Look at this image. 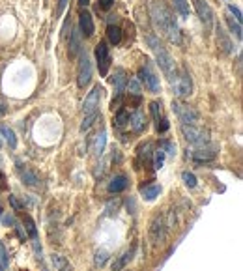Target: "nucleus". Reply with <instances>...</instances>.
Instances as JSON below:
<instances>
[{
	"label": "nucleus",
	"mask_w": 243,
	"mask_h": 271,
	"mask_svg": "<svg viewBox=\"0 0 243 271\" xmlns=\"http://www.w3.org/2000/svg\"><path fill=\"white\" fill-rule=\"evenodd\" d=\"M92 81V62L84 49L79 52V66H77V84L79 88H86Z\"/></svg>",
	"instance_id": "20e7f679"
},
{
	"label": "nucleus",
	"mask_w": 243,
	"mask_h": 271,
	"mask_svg": "<svg viewBox=\"0 0 243 271\" xmlns=\"http://www.w3.org/2000/svg\"><path fill=\"white\" fill-rule=\"evenodd\" d=\"M98 116H99V110L98 112H92V114H84V120H82V124H81V131L82 133L88 131V129L94 126V122L98 120Z\"/></svg>",
	"instance_id": "c85d7f7f"
},
{
	"label": "nucleus",
	"mask_w": 243,
	"mask_h": 271,
	"mask_svg": "<svg viewBox=\"0 0 243 271\" xmlns=\"http://www.w3.org/2000/svg\"><path fill=\"white\" fill-rule=\"evenodd\" d=\"M2 114H4V109H2V107H0V116H2Z\"/></svg>",
	"instance_id": "37998d69"
},
{
	"label": "nucleus",
	"mask_w": 243,
	"mask_h": 271,
	"mask_svg": "<svg viewBox=\"0 0 243 271\" xmlns=\"http://www.w3.org/2000/svg\"><path fill=\"white\" fill-rule=\"evenodd\" d=\"M107 38H109V41L112 45H118L122 41V30L116 24H109L107 26Z\"/></svg>",
	"instance_id": "b1692460"
},
{
	"label": "nucleus",
	"mask_w": 243,
	"mask_h": 271,
	"mask_svg": "<svg viewBox=\"0 0 243 271\" xmlns=\"http://www.w3.org/2000/svg\"><path fill=\"white\" fill-rule=\"evenodd\" d=\"M6 267H8V253L4 243L0 242V271H6Z\"/></svg>",
	"instance_id": "f704fd0d"
},
{
	"label": "nucleus",
	"mask_w": 243,
	"mask_h": 271,
	"mask_svg": "<svg viewBox=\"0 0 243 271\" xmlns=\"http://www.w3.org/2000/svg\"><path fill=\"white\" fill-rule=\"evenodd\" d=\"M159 193H161V185H157V184L140 187V195L144 196L146 200H156L157 196H159Z\"/></svg>",
	"instance_id": "6ab92c4d"
},
{
	"label": "nucleus",
	"mask_w": 243,
	"mask_h": 271,
	"mask_svg": "<svg viewBox=\"0 0 243 271\" xmlns=\"http://www.w3.org/2000/svg\"><path fill=\"white\" fill-rule=\"evenodd\" d=\"M228 13L236 17L237 23H241V21H243V13H241V10H239V8H236V6H234V4H228Z\"/></svg>",
	"instance_id": "e433bc0d"
},
{
	"label": "nucleus",
	"mask_w": 243,
	"mask_h": 271,
	"mask_svg": "<svg viewBox=\"0 0 243 271\" xmlns=\"http://www.w3.org/2000/svg\"><path fill=\"white\" fill-rule=\"evenodd\" d=\"M156 127H157V131H159V133H165V131L168 129V120L165 118V116H163L161 120H159V122L156 124Z\"/></svg>",
	"instance_id": "4c0bfd02"
},
{
	"label": "nucleus",
	"mask_w": 243,
	"mask_h": 271,
	"mask_svg": "<svg viewBox=\"0 0 243 271\" xmlns=\"http://www.w3.org/2000/svg\"><path fill=\"white\" fill-rule=\"evenodd\" d=\"M174 94L178 96V98H189L193 94V81H191V75H189V71L184 68L181 73H178L176 77V81H174Z\"/></svg>",
	"instance_id": "0eeeda50"
},
{
	"label": "nucleus",
	"mask_w": 243,
	"mask_h": 271,
	"mask_svg": "<svg viewBox=\"0 0 243 271\" xmlns=\"http://www.w3.org/2000/svg\"><path fill=\"white\" fill-rule=\"evenodd\" d=\"M129 124H131V127H133L135 133H142L146 129V116L142 110H135L133 114L129 116Z\"/></svg>",
	"instance_id": "dca6fc26"
},
{
	"label": "nucleus",
	"mask_w": 243,
	"mask_h": 271,
	"mask_svg": "<svg viewBox=\"0 0 243 271\" xmlns=\"http://www.w3.org/2000/svg\"><path fill=\"white\" fill-rule=\"evenodd\" d=\"M226 23H228V28H230V32H234L236 34V38L239 41H241L243 38V28H241V23H237L236 19H232V17H226Z\"/></svg>",
	"instance_id": "a878e982"
},
{
	"label": "nucleus",
	"mask_w": 243,
	"mask_h": 271,
	"mask_svg": "<svg viewBox=\"0 0 243 271\" xmlns=\"http://www.w3.org/2000/svg\"><path fill=\"white\" fill-rule=\"evenodd\" d=\"M181 135L186 137V140L189 144H193L195 148L198 146H206L209 144V133L208 129H204L200 126H187V124H181Z\"/></svg>",
	"instance_id": "7ed1b4c3"
},
{
	"label": "nucleus",
	"mask_w": 243,
	"mask_h": 271,
	"mask_svg": "<svg viewBox=\"0 0 243 271\" xmlns=\"http://www.w3.org/2000/svg\"><path fill=\"white\" fill-rule=\"evenodd\" d=\"M114 126L118 129H124L126 126H129V112L126 109H118L114 116Z\"/></svg>",
	"instance_id": "5701e85b"
},
{
	"label": "nucleus",
	"mask_w": 243,
	"mask_h": 271,
	"mask_svg": "<svg viewBox=\"0 0 243 271\" xmlns=\"http://www.w3.org/2000/svg\"><path fill=\"white\" fill-rule=\"evenodd\" d=\"M181 179H184V184L187 185V187H197V176H195V174L193 172H181Z\"/></svg>",
	"instance_id": "473e14b6"
},
{
	"label": "nucleus",
	"mask_w": 243,
	"mask_h": 271,
	"mask_svg": "<svg viewBox=\"0 0 243 271\" xmlns=\"http://www.w3.org/2000/svg\"><path fill=\"white\" fill-rule=\"evenodd\" d=\"M165 152H163V148H159V150L156 152V156H154V168H163V165H165Z\"/></svg>",
	"instance_id": "2f4dec72"
},
{
	"label": "nucleus",
	"mask_w": 243,
	"mask_h": 271,
	"mask_svg": "<svg viewBox=\"0 0 243 271\" xmlns=\"http://www.w3.org/2000/svg\"><path fill=\"white\" fill-rule=\"evenodd\" d=\"M21 179H23L24 185H28V187H38V185H40V178H38V174H36L34 170H30V168L21 170Z\"/></svg>",
	"instance_id": "aec40b11"
},
{
	"label": "nucleus",
	"mask_w": 243,
	"mask_h": 271,
	"mask_svg": "<svg viewBox=\"0 0 243 271\" xmlns=\"http://www.w3.org/2000/svg\"><path fill=\"white\" fill-rule=\"evenodd\" d=\"M66 6H68V0H60V2H58V15H62V13H64Z\"/></svg>",
	"instance_id": "ea45409f"
},
{
	"label": "nucleus",
	"mask_w": 243,
	"mask_h": 271,
	"mask_svg": "<svg viewBox=\"0 0 243 271\" xmlns=\"http://www.w3.org/2000/svg\"><path fill=\"white\" fill-rule=\"evenodd\" d=\"M148 45L151 47V51L156 54V60H157V64H159L161 71L165 73V77L174 84L176 77H178V68H176V60L172 58V54L159 43V40H157L156 36H151V34L148 36Z\"/></svg>",
	"instance_id": "f03ea898"
},
{
	"label": "nucleus",
	"mask_w": 243,
	"mask_h": 271,
	"mask_svg": "<svg viewBox=\"0 0 243 271\" xmlns=\"http://www.w3.org/2000/svg\"><path fill=\"white\" fill-rule=\"evenodd\" d=\"M126 86L129 90V99L133 101V107H139L140 99H142V88H140V82L137 79H129L126 82Z\"/></svg>",
	"instance_id": "2eb2a0df"
},
{
	"label": "nucleus",
	"mask_w": 243,
	"mask_h": 271,
	"mask_svg": "<svg viewBox=\"0 0 243 271\" xmlns=\"http://www.w3.org/2000/svg\"><path fill=\"white\" fill-rule=\"evenodd\" d=\"M215 32H217V45H219V51L223 54H232L234 52V43H232L230 36L226 34L221 24H215Z\"/></svg>",
	"instance_id": "ddd939ff"
},
{
	"label": "nucleus",
	"mask_w": 243,
	"mask_h": 271,
	"mask_svg": "<svg viewBox=\"0 0 243 271\" xmlns=\"http://www.w3.org/2000/svg\"><path fill=\"white\" fill-rule=\"evenodd\" d=\"M193 6L197 10V15H198V19L202 21L206 32H211V28L215 26V19H214V12H211L209 4L206 0H193Z\"/></svg>",
	"instance_id": "423d86ee"
},
{
	"label": "nucleus",
	"mask_w": 243,
	"mask_h": 271,
	"mask_svg": "<svg viewBox=\"0 0 243 271\" xmlns=\"http://www.w3.org/2000/svg\"><path fill=\"white\" fill-rule=\"evenodd\" d=\"M0 148H2V140H0Z\"/></svg>",
	"instance_id": "c03bdc74"
},
{
	"label": "nucleus",
	"mask_w": 243,
	"mask_h": 271,
	"mask_svg": "<svg viewBox=\"0 0 243 271\" xmlns=\"http://www.w3.org/2000/svg\"><path fill=\"white\" fill-rule=\"evenodd\" d=\"M82 45H81V32H73L71 34V41H70V56H77L81 52Z\"/></svg>",
	"instance_id": "4be33fe9"
},
{
	"label": "nucleus",
	"mask_w": 243,
	"mask_h": 271,
	"mask_svg": "<svg viewBox=\"0 0 243 271\" xmlns=\"http://www.w3.org/2000/svg\"><path fill=\"white\" fill-rule=\"evenodd\" d=\"M172 110L181 124L198 126V122H200V114H198L197 110L193 109V107H189V105L181 103V101H172Z\"/></svg>",
	"instance_id": "39448f33"
},
{
	"label": "nucleus",
	"mask_w": 243,
	"mask_h": 271,
	"mask_svg": "<svg viewBox=\"0 0 243 271\" xmlns=\"http://www.w3.org/2000/svg\"><path fill=\"white\" fill-rule=\"evenodd\" d=\"M150 112L151 116H154V120H156V124L163 118V112H161V103H157V101H154V103H150Z\"/></svg>",
	"instance_id": "72a5a7b5"
},
{
	"label": "nucleus",
	"mask_w": 243,
	"mask_h": 271,
	"mask_svg": "<svg viewBox=\"0 0 243 271\" xmlns=\"http://www.w3.org/2000/svg\"><path fill=\"white\" fill-rule=\"evenodd\" d=\"M112 4H114V0H99V6L103 8V10H109V8H112Z\"/></svg>",
	"instance_id": "58836bf2"
},
{
	"label": "nucleus",
	"mask_w": 243,
	"mask_h": 271,
	"mask_svg": "<svg viewBox=\"0 0 243 271\" xmlns=\"http://www.w3.org/2000/svg\"><path fill=\"white\" fill-rule=\"evenodd\" d=\"M139 81L144 82V86L148 88L151 94L161 92V82H159V77H157L150 68H146V66L139 70Z\"/></svg>",
	"instance_id": "9b49d317"
},
{
	"label": "nucleus",
	"mask_w": 243,
	"mask_h": 271,
	"mask_svg": "<svg viewBox=\"0 0 243 271\" xmlns=\"http://www.w3.org/2000/svg\"><path fill=\"white\" fill-rule=\"evenodd\" d=\"M79 28H81V34L84 36V38H92L94 32H96L92 13L86 12V10H82L81 15H79Z\"/></svg>",
	"instance_id": "4468645a"
},
{
	"label": "nucleus",
	"mask_w": 243,
	"mask_h": 271,
	"mask_svg": "<svg viewBox=\"0 0 243 271\" xmlns=\"http://www.w3.org/2000/svg\"><path fill=\"white\" fill-rule=\"evenodd\" d=\"M10 202H12V206H13V209H17V212H21V204L17 202V198L13 195H10Z\"/></svg>",
	"instance_id": "a19ab883"
},
{
	"label": "nucleus",
	"mask_w": 243,
	"mask_h": 271,
	"mask_svg": "<svg viewBox=\"0 0 243 271\" xmlns=\"http://www.w3.org/2000/svg\"><path fill=\"white\" fill-rule=\"evenodd\" d=\"M96 62H98L99 75L107 77L109 68H110V51H109L107 41H99L98 45H96Z\"/></svg>",
	"instance_id": "6e6552de"
},
{
	"label": "nucleus",
	"mask_w": 243,
	"mask_h": 271,
	"mask_svg": "<svg viewBox=\"0 0 243 271\" xmlns=\"http://www.w3.org/2000/svg\"><path fill=\"white\" fill-rule=\"evenodd\" d=\"M23 221H24V226H26V232H28L30 237H38V230H36V225L34 221H32V217L30 215H23Z\"/></svg>",
	"instance_id": "7c9ffc66"
},
{
	"label": "nucleus",
	"mask_w": 243,
	"mask_h": 271,
	"mask_svg": "<svg viewBox=\"0 0 243 271\" xmlns=\"http://www.w3.org/2000/svg\"><path fill=\"white\" fill-rule=\"evenodd\" d=\"M167 223H165V217L163 215H156L150 223V239L154 245L157 243L165 242V237H167Z\"/></svg>",
	"instance_id": "1a4fd4ad"
},
{
	"label": "nucleus",
	"mask_w": 243,
	"mask_h": 271,
	"mask_svg": "<svg viewBox=\"0 0 243 271\" xmlns=\"http://www.w3.org/2000/svg\"><path fill=\"white\" fill-rule=\"evenodd\" d=\"M187 156H191L193 161H197V163L214 161L215 156H217V146L211 144V142L206 146H198V148H193L191 154H187Z\"/></svg>",
	"instance_id": "9d476101"
},
{
	"label": "nucleus",
	"mask_w": 243,
	"mask_h": 271,
	"mask_svg": "<svg viewBox=\"0 0 243 271\" xmlns=\"http://www.w3.org/2000/svg\"><path fill=\"white\" fill-rule=\"evenodd\" d=\"M107 260H109V253L105 249L96 251V254H94V264H96V267H103Z\"/></svg>",
	"instance_id": "cd10ccee"
},
{
	"label": "nucleus",
	"mask_w": 243,
	"mask_h": 271,
	"mask_svg": "<svg viewBox=\"0 0 243 271\" xmlns=\"http://www.w3.org/2000/svg\"><path fill=\"white\" fill-rule=\"evenodd\" d=\"M163 152H165V154H168L170 157H174V156H176V144H174V142H170V140H165V142H163Z\"/></svg>",
	"instance_id": "c9c22d12"
},
{
	"label": "nucleus",
	"mask_w": 243,
	"mask_h": 271,
	"mask_svg": "<svg viewBox=\"0 0 243 271\" xmlns=\"http://www.w3.org/2000/svg\"><path fill=\"white\" fill-rule=\"evenodd\" d=\"M131 258H133V249H129V251H124V253L118 256V258L112 262V271H122L126 265L131 262Z\"/></svg>",
	"instance_id": "f3484780"
},
{
	"label": "nucleus",
	"mask_w": 243,
	"mask_h": 271,
	"mask_svg": "<svg viewBox=\"0 0 243 271\" xmlns=\"http://www.w3.org/2000/svg\"><path fill=\"white\" fill-rule=\"evenodd\" d=\"M0 133L6 137L8 144H10V148H17V139H15V133L10 129L8 126H0Z\"/></svg>",
	"instance_id": "393cba45"
},
{
	"label": "nucleus",
	"mask_w": 243,
	"mask_h": 271,
	"mask_svg": "<svg viewBox=\"0 0 243 271\" xmlns=\"http://www.w3.org/2000/svg\"><path fill=\"white\" fill-rule=\"evenodd\" d=\"M174 8L181 17H189V2L187 0H174Z\"/></svg>",
	"instance_id": "c756f323"
},
{
	"label": "nucleus",
	"mask_w": 243,
	"mask_h": 271,
	"mask_svg": "<svg viewBox=\"0 0 243 271\" xmlns=\"http://www.w3.org/2000/svg\"><path fill=\"white\" fill-rule=\"evenodd\" d=\"M101 94H103V88L94 86L92 92H88L84 103H82V112L84 114H92V112H98L99 110V101H101Z\"/></svg>",
	"instance_id": "f8f14e48"
},
{
	"label": "nucleus",
	"mask_w": 243,
	"mask_h": 271,
	"mask_svg": "<svg viewBox=\"0 0 243 271\" xmlns=\"http://www.w3.org/2000/svg\"><path fill=\"white\" fill-rule=\"evenodd\" d=\"M105 144H107V133L101 131L98 135V139H96V146H94V152L98 154V156H101L105 152Z\"/></svg>",
	"instance_id": "bb28decb"
},
{
	"label": "nucleus",
	"mask_w": 243,
	"mask_h": 271,
	"mask_svg": "<svg viewBox=\"0 0 243 271\" xmlns=\"http://www.w3.org/2000/svg\"><path fill=\"white\" fill-rule=\"evenodd\" d=\"M51 260H52V265H54V269L56 271H73L71 264L62 256V254H52Z\"/></svg>",
	"instance_id": "412c9836"
},
{
	"label": "nucleus",
	"mask_w": 243,
	"mask_h": 271,
	"mask_svg": "<svg viewBox=\"0 0 243 271\" xmlns=\"http://www.w3.org/2000/svg\"><path fill=\"white\" fill-rule=\"evenodd\" d=\"M79 4H81V6H88V4H90V0H79Z\"/></svg>",
	"instance_id": "79ce46f5"
},
{
	"label": "nucleus",
	"mask_w": 243,
	"mask_h": 271,
	"mask_svg": "<svg viewBox=\"0 0 243 271\" xmlns=\"http://www.w3.org/2000/svg\"><path fill=\"white\" fill-rule=\"evenodd\" d=\"M151 21H154V26L170 43H176V45L181 43V34H179V28L178 24H176V19L172 17V13H170V10L167 6L161 4V2H157V0L151 2Z\"/></svg>",
	"instance_id": "f257e3e1"
},
{
	"label": "nucleus",
	"mask_w": 243,
	"mask_h": 271,
	"mask_svg": "<svg viewBox=\"0 0 243 271\" xmlns=\"http://www.w3.org/2000/svg\"><path fill=\"white\" fill-rule=\"evenodd\" d=\"M128 187V178L124 174H118L112 178V182L109 184V191L110 193H122V191Z\"/></svg>",
	"instance_id": "a211bd4d"
}]
</instances>
